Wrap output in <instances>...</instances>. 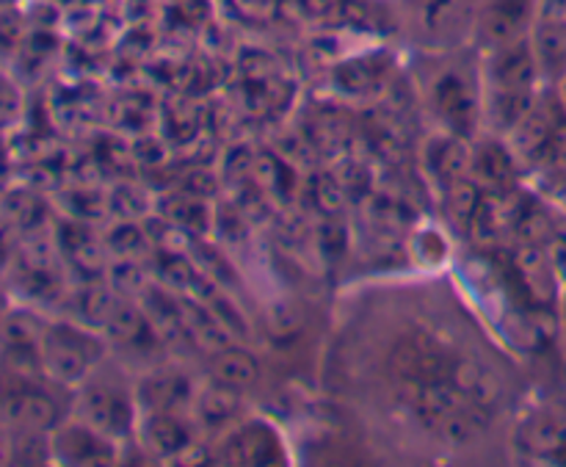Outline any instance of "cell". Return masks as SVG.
Instances as JSON below:
<instances>
[{
    "label": "cell",
    "instance_id": "cell-1",
    "mask_svg": "<svg viewBox=\"0 0 566 467\" xmlns=\"http://www.w3.org/2000/svg\"><path fill=\"white\" fill-rule=\"evenodd\" d=\"M481 83H484V127H490L492 136L509 138L545 92L531 39L525 37L484 50Z\"/></svg>",
    "mask_w": 566,
    "mask_h": 467
},
{
    "label": "cell",
    "instance_id": "cell-2",
    "mask_svg": "<svg viewBox=\"0 0 566 467\" xmlns=\"http://www.w3.org/2000/svg\"><path fill=\"white\" fill-rule=\"evenodd\" d=\"M429 108L446 133L470 138L484 125V83H481V50L470 42L434 48L426 75Z\"/></svg>",
    "mask_w": 566,
    "mask_h": 467
},
{
    "label": "cell",
    "instance_id": "cell-3",
    "mask_svg": "<svg viewBox=\"0 0 566 467\" xmlns=\"http://www.w3.org/2000/svg\"><path fill=\"white\" fill-rule=\"evenodd\" d=\"M75 391L77 396L72 415L77 421L94 426L116 443L136 435L138 418H142L136 385H130L119 371H103V365H97L92 376Z\"/></svg>",
    "mask_w": 566,
    "mask_h": 467
},
{
    "label": "cell",
    "instance_id": "cell-4",
    "mask_svg": "<svg viewBox=\"0 0 566 467\" xmlns=\"http://www.w3.org/2000/svg\"><path fill=\"white\" fill-rule=\"evenodd\" d=\"M103 332L83 326L77 321H53L44 326L42 363L44 376L61 387H77L92 376L97 365L105 363Z\"/></svg>",
    "mask_w": 566,
    "mask_h": 467
},
{
    "label": "cell",
    "instance_id": "cell-5",
    "mask_svg": "<svg viewBox=\"0 0 566 467\" xmlns=\"http://www.w3.org/2000/svg\"><path fill=\"white\" fill-rule=\"evenodd\" d=\"M536 20H539V0H481L470 31V44L484 53L517 42L531 37Z\"/></svg>",
    "mask_w": 566,
    "mask_h": 467
},
{
    "label": "cell",
    "instance_id": "cell-6",
    "mask_svg": "<svg viewBox=\"0 0 566 467\" xmlns=\"http://www.w3.org/2000/svg\"><path fill=\"white\" fill-rule=\"evenodd\" d=\"M3 415L6 426L44 432V435H53V432L64 424V413H61L59 398L50 391H44V387L39 385L36 376H6Z\"/></svg>",
    "mask_w": 566,
    "mask_h": 467
},
{
    "label": "cell",
    "instance_id": "cell-7",
    "mask_svg": "<svg viewBox=\"0 0 566 467\" xmlns=\"http://www.w3.org/2000/svg\"><path fill=\"white\" fill-rule=\"evenodd\" d=\"M481 0H407L409 20L434 48L470 42Z\"/></svg>",
    "mask_w": 566,
    "mask_h": 467
},
{
    "label": "cell",
    "instance_id": "cell-8",
    "mask_svg": "<svg viewBox=\"0 0 566 467\" xmlns=\"http://www.w3.org/2000/svg\"><path fill=\"white\" fill-rule=\"evenodd\" d=\"M44 321H39L31 310H11L3 321V360L9 374L44 376L42 343Z\"/></svg>",
    "mask_w": 566,
    "mask_h": 467
},
{
    "label": "cell",
    "instance_id": "cell-9",
    "mask_svg": "<svg viewBox=\"0 0 566 467\" xmlns=\"http://www.w3.org/2000/svg\"><path fill=\"white\" fill-rule=\"evenodd\" d=\"M216 463L221 465H285V448L274 429H269L260 421L235 424L224 432V440L219 443Z\"/></svg>",
    "mask_w": 566,
    "mask_h": 467
},
{
    "label": "cell",
    "instance_id": "cell-10",
    "mask_svg": "<svg viewBox=\"0 0 566 467\" xmlns=\"http://www.w3.org/2000/svg\"><path fill=\"white\" fill-rule=\"evenodd\" d=\"M50 440H53V459L59 465H114L116 459V440L77 421L75 415L61 424Z\"/></svg>",
    "mask_w": 566,
    "mask_h": 467
},
{
    "label": "cell",
    "instance_id": "cell-11",
    "mask_svg": "<svg viewBox=\"0 0 566 467\" xmlns=\"http://www.w3.org/2000/svg\"><path fill=\"white\" fill-rule=\"evenodd\" d=\"M136 435L142 446L158 459H182L197 446L191 429V415L142 413Z\"/></svg>",
    "mask_w": 566,
    "mask_h": 467
},
{
    "label": "cell",
    "instance_id": "cell-12",
    "mask_svg": "<svg viewBox=\"0 0 566 467\" xmlns=\"http://www.w3.org/2000/svg\"><path fill=\"white\" fill-rule=\"evenodd\" d=\"M138 407L142 413H177L193 415V391L191 380L182 371H153L136 385Z\"/></svg>",
    "mask_w": 566,
    "mask_h": 467
},
{
    "label": "cell",
    "instance_id": "cell-13",
    "mask_svg": "<svg viewBox=\"0 0 566 467\" xmlns=\"http://www.w3.org/2000/svg\"><path fill=\"white\" fill-rule=\"evenodd\" d=\"M423 166L429 180L440 191H448L453 183L470 177V172H473V149H470L468 138L457 136V133H440V136L426 144Z\"/></svg>",
    "mask_w": 566,
    "mask_h": 467
},
{
    "label": "cell",
    "instance_id": "cell-14",
    "mask_svg": "<svg viewBox=\"0 0 566 467\" xmlns=\"http://www.w3.org/2000/svg\"><path fill=\"white\" fill-rule=\"evenodd\" d=\"M243 391L219 380L205 382L193 398V424L210 435H224L241 421Z\"/></svg>",
    "mask_w": 566,
    "mask_h": 467
},
{
    "label": "cell",
    "instance_id": "cell-15",
    "mask_svg": "<svg viewBox=\"0 0 566 467\" xmlns=\"http://www.w3.org/2000/svg\"><path fill=\"white\" fill-rule=\"evenodd\" d=\"M528 39L545 86H558L566 77V17L539 14Z\"/></svg>",
    "mask_w": 566,
    "mask_h": 467
},
{
    "label": "cell",
    "instance_id": "cell-16",
    "mask_svg": "<svg viewBox=\"0 0 566 467\" xmlns=\"http://www.w3.org/2000/svg\"><path fill=\"white\" fill-rule=\"evenodd\" d=\"M517 166L520 158L514 155V149L509 147L506 138L492 136L484 147L473 153V172H470V175H473L481 186L486 183V191L512 194Z\"/></svg>",
    "mask_w": 566,
    "mask_h": 467
},
{
    "label": "cell",
    "instance_id": "cell-17",
    "mask_svg": "<svg viewBox=\"0 0 566 467\" xmlns=\"http://www.w3.org/2000/svg\"><path fill=\"white\" fill-rule=\"evenodd\" d=\"M517 443L534 457L564 459L566 457V424L562 418L539 415L520 429Z\"/></svg>",
    "mask_w": 566,
    "mask_h": 467
},
{
    "label": "cell",
    "instance_id": "cell-18",
    "mask_svg": "<svg viewBox=\"0 0 566 467\" xmlns=\"http://www.w3.org/2000/svg\"><path fill=\"white\" fill-rule=\"evenodd\" d=\"M72 304V321L83 326H92V330L105 332L111 315H114L119 297H114V291L97 286V282H86L75 297L70 299Z\"/></svg>",
    "mask_w": 566,
    "mask_h": 467
},
{
    "label": "cell",
    "instance_id": "cell-19",
    "mask_svg": "<svg viewBox=\"0 0 566 467\" xmlns=\"http://www.w3.org/2000/svg\"><path fill=\"white\" fill-rule=\"evenodd\" d=\"M210 374H213V380L224 382V385L238 387V391H249L260 380V363L254 360L252 352L230 343V346L213 354Z\"/></svg>",
    "mask_w": 566,
    "mask_h": 467
},
{
    "label": "cell",
    "instance_id": "cell-20",
    "mask_svg": "<svg viewBox=\"0 0 566 467\" xmlns=\"http://www.w3.org/2000/svg\"><path fill=\"white\" fill-rule=\"evenodd\" d=\"M227 9L249 25H265V22L276 20L280 11L285 9L287 0H224Z\"/></svg>",
    "mask_w": 566,
    "mask_h": 467
},
{
    "label": "cell",
    "instance_id": "cell-21",
    "mask_svg": "<svg viewBox=\"0 0 566 467\" xmlns=\"http://www.w3.org/2000/svg\"><path fill=\"white\" fill-rule=\"evenodd\" d=\"M166 219L171 225H180L182 230H205V225H208V210L199 203V197L180 194V197L171 199L169 210H166Z\"/></svg>",
    "mask_w": 566,
    "mask_h": 467
},
{
    "label": "cell",
    "instance_id": "cell-22",
    "mask_svg": "<svg viewBox=\"0 0 566 467\" xmlns=\"http://www.w3.org/2000/svg\"><path fill=\"white\" fill-rule=\"evenodd\" d=\"M105 247H108L114 255H119V258L136 260L138 255L147 249V236H144L138 227L122 225V227H116L114 232H111L108 243H105Z\"/></svg>",
    "mask_w": 566,
    "mask_h": 467
},
{
    "label": "cell",
    "instance_id": "cell-23",
    "mask_svg": "<svg viewBox=\"0 0 566 467\" xmlns=\"http://www.w3.org/2000/svg\"><path fill=\"white\" fill-rule=\"evenodd\" d=\"M545 249L547 255H551L553 266H556L558 277H562V282L566 286V216H558L556 225H553L551 236H547L545 241Z\"/></svg>",
    "mask_w": 566,
    "mask_h": 467
},
{
    "label": "cell",
    "instance_id": "cell-24",
    "mask_svg": "<svg viewBox=\"0 0 566 467\" xmlns=\"http://www.w3.org/2000/svg\"><path fill=\"white\" fill-rule=\"evenodd\" d=\"M558 315H562V326H564V332H566V286H564V291H562V299H558Z\"/></svg>",
    "mask_w": 566,
    "mask_h": 467
},
{
    "label": "cell",
    "instance_id": "cell-25",
    "mask_svg": "<svg viewBox=\"0 0 566 467\" xmlns=\"http://www.w3.org/2000/svg\"><path fill=\"white\" fill-rule=\"evenodd\" d=\"M558 94H562V100H564V103H566V77H564V81L562 83H558Z\"/></svg>",
    "mask_w": 566,
    "mask_h": 467
}]
</instances>
